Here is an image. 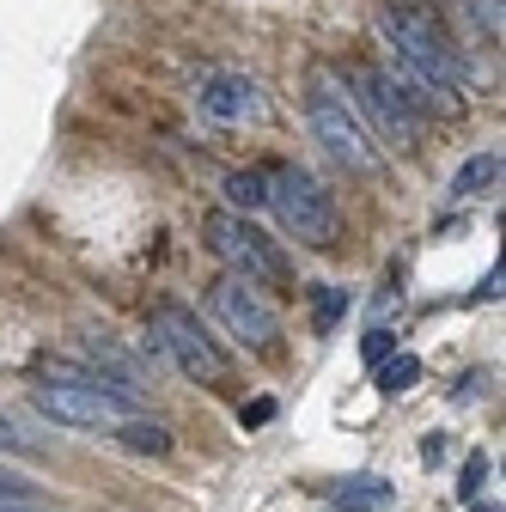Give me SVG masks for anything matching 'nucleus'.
Masks as SVG:
<instances>
[{
    "label": "nucleus",
    "mask_w": 506,
    "mask_h": 512,
    "mask_svg": "<svg viewBox=\"0 0 506 512\" xmlns=\"http://www.w3.org/2000/svg\"><path fill=\"white\" fill-rule=\"evenodd\" d=\"M378 31H385L391 55L409 86H421L427 98H452L464 86V68H458V49L439 37V25H427L421 13H403V7H385L378 13Z\"/></svg>",
    "instance_id": "nucleus-1"
},
{
    "label": "nucleus",
    "mask_w": 506,
    "mask_h": 512,
    "mask_svg": "<svg viewBox=\"0 0 506 512\" xmlns=\"http://www.w3.org/2000/svg\"><path fill=\"white\" fill-rule=\"evenodd\" d=\"M37 409L61 427H122L135 415V397H122L110 378L86 366H49L37 384Z\"/></svg>",
    "instance_id": "nucleus-2"
},
{
    "label": "nucleus",
    "mask_w": 506,
    "mask_h": 512,
    "mask_svg": "<svg viewBox=\"0 0 506 512\" xmlns=\"http://www.w3.org/2000/svg\"><path fill=\"white\" fill-rule=\"evenodd\" d=\"M147 348H153V354H165L183 378L208 384V391L232 378V360L220 354V342L208 336V324H202V317L189 311V305H177V299H171V305H159V311L147 317Z\"/></svg>",
    "instance_id": "nucleus-3"
},
{
    "label": "nucleus",
    "mask_w": 506,
    "mask_h": 512,
    "mask_svg": "<svg viewBox=\"0 0 506 512\" xmlns=\"http://www.w3.org/2000/svg\"><path fill=\"white\" fill-rule=\"evenodd\" d=\"M269 208L281 214V226L299 244H330L336 238V202H330V189L311 171H299V165H269Z\"/></svg>",
    "instance_id": "nucleus-4"
},
{
    "label": "nucleus",
    "mask_w": 506,
    "mask_h": 512,
    "mask_svg": "<svg viewBox=\"0 0 506 512\" xmlns=\"http://www.w3.org/2000/svg\"><path fill=\"white\" fill-rule=\"evenodd\" d=\"M208 250L220 256L238 281H250V287L287 281V256L263 238L257 220H244V214H214V220H208Z\"/></svg>",
    "instance_id": "nucleus-5"
},
{
    "label": "nucleus",
    "mask_w": 506,
    "mask_h": 512,
    "mask_svg": "<svg viewBox=\"0 0 506 512\" xmlns=\"http://www.w3.org/2000/svg\"><path fill=\"white\" fill-rule=\"evenodd\" d=\"M348 86H354V98H360V110L372 116V128L385 141H397V147H415L421 141V104H415V92L391 74V68H348Z\"/></svg>",
    "instance_id": "nucleus-6"
},
{
    "label": "nucleus",
    "mask_w": 506,
    "mask_h": 512,
    "mask_svg": "<svg viewBox=\"0 0 506 512\" xmlns=\"http://www.w3.org/2000/svg\"><path fill=\"white\" fill-rule=\"evenodd\" d=\"M305 122H311V135L324 141L330 159H342V165H372V159H378L366 122H360V110H354L348 92H336L330 80H311V92H305Z\"/></svg>",
    "instance_id": "nucleus-7"
},
{
    "label": "nucleus",
    "mask_w": 506,
    "mask_h": 512,
    "mask_svg": "<svg viewBox=\"0 0 506 512\" xmlns=\"http://www.w3.org/2000/svg\"><path fill=\"white\" fill-rule=\"evenodd\" d=\"M214 317L244 342V348H269L275 336H281V311L263 299V287H250V281H238V275H220L214 281Z\"/></svg>",
    "instance_id": "nucleus-8"
},
{
    "label": "nucleus",
    "mask_w": 506,
    "mask_h": 512,
    "mask_svg": "<svg viewBox=\"0 0 506 512\" xmlns=\"http://www.w3.org/2000/svg\"><path fill=\"white\" fill-rule=\"evenodd\" d=\"M196 110H202L208 122H257V116L269 110V98H263L257 80L238 74V68H208V74L196 80Z\"/></svg>",
    "instance_id": "nucleus-9"
},
{
    "label": "nucleus",
    "mask_w": 506,
    "mask_h": 512,
    "mask_svg": "<svg viewBox=\"0 0 506 512\" xmlns=\"http://www.w3.org/2000/svg\"><path fill=\"white\" fill-rule=\"evenodd\" d=\"M80 348H86V354H92V360L104 366L98 378H110L122 397H141L147 384H153V372H147V366H141V360H135L129 348H122L116 336H104V330H86V336H80Z\"/></svg>",
    "instance_id": "nucleus-10"
},
{
    "label": "nucleus",
    "mask_w": 506,
    "mask_h": 512,
    "mask_svg": "<svg viewBox=\"0 0 506 512\" xmlns=\"http://www.w3.org/2000/svg\"><path fill=\"white\" fill-rule=\"evenodd\" d=\"M391 500H397V482H385V476H342L330 488L336 512H385Z\"/></svg>",
    "instance_id": "nucleus-11"
},
{
    "label": "nucleus",
    "mask_w": 506,
    "mask_h": 512,
    "mask_svg": "<svg viewBox=\"0 0 506 512\" xmlns=\"http://www.w3.org/2000/svg\"><path fill=\"white\" fill-rule=\"evenodd\" d=\"M500 171H506V159H500V147L494 153H476L458 177H452V196L458 202H476V196H488V189H500Z\"/></svg>",
    "instance_id": "nucleus-12"
},
{
    "label": "nucleus",
    "mask_w": 506,
    "mask_h": 512,
    "mask_svg": "<svg viewBox=\"0 0 506 512\" xmlns=\"http://www.w3.org/2000/svg\"><path fill=\"white\" fill-rule=\"evenodd\" d=\"M226 202H232L238 214L269 208V171H232V177H226Z\"/></svg>",
    "instance_id": "nucleus-13"
},
{
    "label": "nucleus",
    "mask_w": 506,
    "mask_h": 512,
    "mask_svg": "<svg viewBox=\"0 0 506 512\" xmlns=\"http://www.w3.org/2000/svg\"><path fill=\"white\" fill-rule=\"evenodd\" d=\"M116 439L129 445V452H153V458H165V452H171V433H165L159 421H147V415H129V421L116 427Z\"/></svg>",
    "instance_id": "nucleus-14"
},
{
    "label": "nucleus",
    "mask_w": 506,
    "mask_h": 512,
    "mask_svg": "<svg viewBox=\"0 0 506 512\" xmlns=\"http://www.w3.org/2000/svg\"><path fill=\"white\" fill-rule=\"evenodd\" d=\"M415 378H421V360H415V354H385V360L372 366V384H378L385 397H403Z\"/></svg>",
    "instance_id": "nucleus-15"
},
{
    "label": "nucleus",
    "mask_w": 506,
    "mask_h": 512,
    "mask_svg": "<svg viewBox=\"0 0 506 512\" xmlns=\"http://www.w3.org/2000/svg\"><path fill=\"white\" fill-rule=\"evenodd\" d=\"M348 311V287H324L318 293V311H311V324H318V336H330L336 330V317Z\"/></svg>",
    "instance_id": "nucleus-16"
},
{
    "label": "nucleus",
    "mask_w": 506,
    "mask_h": 512,
    "mask_svg": "<svg viewBox=\"0 0 506 512\" xmlns=\"http://www.w3.org/2000/svg\"><path fill=\"white\" fill-rule=\"evenodd\" d=\"M0 452H19V458H31V452H37V439H31V433H19V421H7V415H0Z\"/></svg>",
    "instance_id": "nucleus-17"
},
{
    "label": "nucleus",
    "mask_w": 506,
    "mask_h": 512,
    "mask_svg": "<svg viewBox=\"0 0 506 512\" xmlns=\"http://www.w3.org/2000/svg\"><path fill=\"white\" fill-rule=\"evenodd\" d=\"M482 482H488V458L476 452V458L464 464V482H458V494H464V500H476V494H482Z\"/></svg>",
    "instance_id": "nucleus-18"
},
{
    "label": "nucleus",
    "mask_w": 506,
    "mask_h": 512,
    "mask_svg": "<svg viewBox=\"0 0 506 512\" xmlns=\"http://www.w3.org/2000/svg\"><path fill=\"white\" fill-rule=\"evenodd\" d=\"M0 500H37L31 476H19V470H0Z\"/></svg>",
    "instance_id": "nucleus-19"
},
{
    "label": "nucleus",
    "mask_w": 506,
    "mask_h": 512,
    "mask_svg": "<svg viewBox=\"0 0 506 512\" xmlns=\"http://www.w3.org/2000/svg\"><path fill=\"white\" fill-rule=\"evenodd\" d=\"M391 342H397L391 330H372V336H366V360L378 366V360H385V354H391Z\"/></svg>",
    "instance_id": "nucleus-20"
},
{
    "label": "nucleus",
    "mask_w": 506,
    "mask_h": 512,
    "mask_svg": "<svg viewBox=\"0 0 506 512\" xmlns=\"http://www.w3.org/2000/svg\"><path fill=\"white\" fill-rule=\"evenodd\" d=\"M269 415H275V403H250V409H244V427H263Z\"/></svg>",
    "instance_id": "nucleus-21"
},
{
    "label": "nucleus",
    "mask_w": 506,
    "mask_h": 512,
    "mask_svg": "<svg viewBox=\"0 0 506 512\" xmlns=\"http://www.w3.org/2000/svg\"><path fill=\"white\" fill-rule=\"evenodd\" d=\"M494 293H500V263H494V269L482 275V287H476V299H494Z\"/></svg>",
    "instance_id": "nucleus-22"
},
{
    "label": "nucleus",
    "mask_w": 506,
    "mask_h": 512,
    "mask_svg": "<svg viewBox=\"0 0 506 512\" xmlns=\"http://www.w3.org/2000/svg\"><path fill=\"white\" fill-rule=\"evenodd\" d=\"M0 512H43V500H0Z\"/></svg>",
    "instance_id": "nucleus-23"
}]
</instances>
